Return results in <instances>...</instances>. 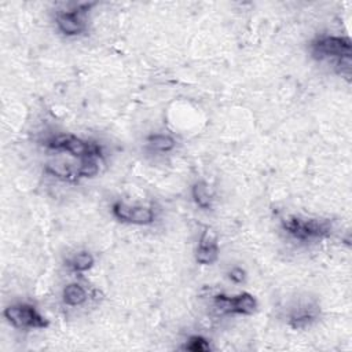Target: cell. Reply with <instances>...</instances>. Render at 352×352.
Returning <instances> with one entry per match:
<instances>
[{"label":"cell","instance_id":"cell-1","mask_svg":"<svg viewBox=\"0 0 352 352\" xmlns=\"http://www.w3.org/2000/svg\"><path fill=\"white\" fill-rule=\"evenodd\" d=\"M280 228L294 241L314 242L329 238L333 232V223L329 219L287 214L282 217Z\"/></svg>","mask_w":352,"mask_h":352},{"label":"cell","instance_id":"cell-2","mask_svg":"<svg viewBox=\"0 0 352 352\" xmlns=\"http://www.w3.org/2000/svg\"><path fill=\"white\" fill-rule=\"evenodd\" d=\"M43 146L58 154H67L76 160H82L88 157L104 158V151L102 144L82 139L73 133H55L50 135L43 140Z\"/></svg>","mask_w":352,"mask_h":352},{"label":"cell","instance_id":"cell-3","mask_svg":"<svg viewBox=\"0 0 352 352\" xmlns=\"http://www.w3.org/2000/svg\"><path fill=\"white\" fill-rule=\"evenodd\" d=\"M96 3H76L55 12L56 30L66 37H76L87 33L88 14Z\"/></svg>","mask_w":352,"mask_h":352},{"label":"cell","instance_id":"cell-4","mask_svg":"<svg viewBox=\"0 0 352 352\" xmlns=\"http://www.w3.org/2000/svg\"><path fill=\"white\" fill-rule=\"evenodd\" d=\"M309 54L319 62L331 59L336 63L341 58L352 55V43L348 36L319 34L311 40Z\"/></svg>","mask_w":352,"mask_h":352},{"label":"cell","instance_id":"cell-5","mask_svg":"<svg viewBox=\"0 0 352 352\" xmlns=\"http://www.w3.org/2000/svg\"><path fill=\"white\" fill-rule=\"evenodd\" d=\"M4 319L15 329H47L50 320L30 302H14L3 309Z\"/></svg>","mask_w":352,"mask_h":352},{"label":"cell","instance_id":"cell-6","mask_svg":"<svg viewBox=\"0 0 352 352\" xmlns=\"http://www.w3.org/2000/svg\"><path fill=\"white\" fill-rule=\"evenodd\" d=\"M110 212L116 220L132 226H150L155 221L157 213L153 205L128 204L117 199L111 204Z\"/></svg>","mask_w":352,"mask_h":352},{"label":"cell","instance_id":"cell-7","mask_svg":"<svg viewBox=\"0 0 352 352\" xmlns=\"http://www.w3.org/2000/svg\"><path fill=\"white\" fill-rule=\"evenodd\" d=\"M213 307L219 315H253L257 311V300L253 294L242 292L235 296H213Z\"/></svg>","mask_w":352,"mask_h":352},{"label":"cell","instance_id":"cell-8","mask_svg":"<svg viewBox=\"0 0 352 352\" xmlns=\"http://www.w3.org/2000/svg\"><path fill=\"white\" fill-rule=\"evenodd\" d=\"M319 305L312 300L297 301L287 312V324L294 329H307L319 318Z\"/></svg>","mask_w":352,"mask_h":352},{"label":"cell","instance_id":"cell-9","mask_svg":"<svg viewBox=\"0 0 352 352\" xmlns=\"http://www.w3.org/2000/svg\"><path fill=\"white\" fill-rule=\"evenodd\" d=\"M220 254L217 234L210 228L205 227L201 232L197 249H195V261L201 265H212L217 261Z\"/></svg>","mask_w":352,"mask_h":352},{"label":"cell","instance_id":"cell-10","mask_svg":"<svg viewBox=\"0 0 352 352\" xmlns=\"http://www.w3.org/2000/svg\"><path fill=\"white\" fill-rule=\"evenodd\" d=\"M191 198L202 210H210L213 206V192L205 180H197L192 183Z\"/></svg>","mask_w":352,"mask_h":352},{"label":"cell","instance_id":"cell-11","mask_svg":"<svg viewBox=\"0 0 352 352\" xmlns=\"http://www.w3.org/2000/svg\"><path fill=\"white\" fill-rule=\"evenodd\" d=\"M88 300V293L84 286L77 282L67 283L62 289V301L69 307H80Z\"/></svg>","mask_w":352,"mask_h":352},{"label":"cell","instance_id":"cell-12","mask_svg":"<svg viewBox=\"0 0 352 352\" xmlns=\"http://www.w3.org/2000/svg\"><path fill=\"white\" fill-rule=\"evenodd\" d=\"M95 265V257L91 252L88 250H81L74 253L73 256H70L66 260V267L74 272V274H84L87 271H89L92 267Z\"/></svg>","mask_w":352,"mask_h":352},{"label":"cell","instance_id":"cell-13","mask_svg":"<svg viewBox=\"0 0 352 352\" xmlns=\"http://www.w3.org/2000/svg\"><path fill=\"white\" fill-rule=\"evenodd\" d=\"M146 144L157 153H170L176 147V140L168 133H150L146 136Z\"/></svg>","mask_w":352,"mask_h":352},{"label":"cell","instance_id":"cell-14","mask_svg":"<svg viewBox=\"0 0 352 352\" xmlns=\"http://www.w3.org/2000/svg\"><path fill=\"white\" fill-rule=\"evenodd\" d=\"M183 349L191 351V352H209V351H212V346H210V342L208 338H205L204 336H199V334H194L187 338Z\"/></svg>","mask_w":352,"mask_h":352},{"label":"cell","instance_id":"cell-15","mask_svg":"<svg viewBox=\"0 0 352 352\" xmlns=\"http://www.w3.org/2000/svg\"><path fill=\"white\" fill-rule=\"evenodd\" d=\"M228 278L231 282L239 285V283H243L245 279H246V271L241 267H232L230 271H228Z\"/></svg>","mask_w":352,"mask_h":352}]
</instances>
